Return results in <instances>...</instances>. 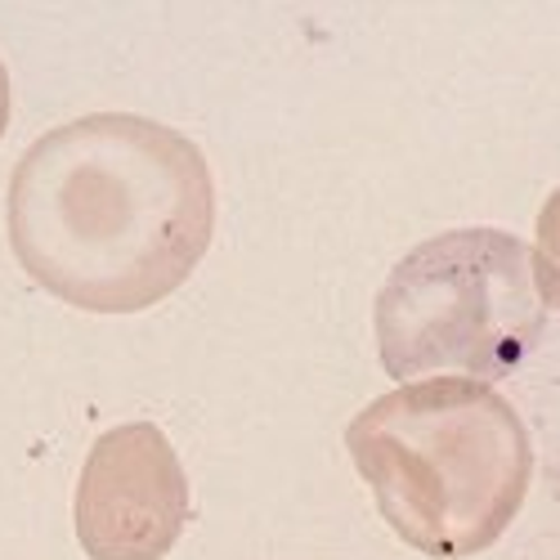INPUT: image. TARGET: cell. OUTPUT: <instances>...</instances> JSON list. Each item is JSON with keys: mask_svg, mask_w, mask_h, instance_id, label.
<instances>
[{"mask_svg": "<svg viewBox=\"0 0 560 560\" xmlns=\"http://www.w3.org/2000/svg\"><path fill=\"white\" fill-rule=\"evenodd\" d=\"M72 511L90 560H162L194 516L189 476L166 431L153 422L104 431L81 466Z\"/></svg>", "mask_w": 560, "mask_h": 560, "instance_id": "obj_4", "label": "cell"}, {"mask_svg": "<svg viewBox=\"0 0 560 560\" xmlns=\"http://www.w3.org/2000/svg\"><path fill=\"white\" fill-rule=\"evenodd\" d=\"M10 108H14V90H10L5 63H0V135H5V126H10Z\"/></svg>", "mask_w": 560, "mask_h": 560, "instance_id": "obj_5", "label": "cell"}, {"mask_svg": "<svg viewBox=\"0 0 560 560\" xmlns=\"http://www.w3.org/2000/svg\"><path fill=\"white\" fill-rule=\"evenodd\" d=\"M5 229L36 288L85 314H139L189 283L215 233V179L175 126L90 113L19 158Z\"/></svg>", "mask_w": 560, "mask_h": 560, "instance_id": "obj_1", "label": "cell"}, {"mask_svg": "<svg viewBox=\"0 0 560 560\" xmlns=\"http://www.w3.org/2000/svg\"><path fill=\"white\" fill-rule=\"evenodd\" d=\"M551 301L538 256L506 229H448L412 247L372 310L382 368L408 377H511L542 341Z\"/></svg>", "mask_w": 560, "mask_h": 560, "instance_id": "obj_3", "label": "cell"}, {"mask_svg": "<svg viewBox=\"0 0 560 560\" xmlns=\"http://www.w3.org/2000/svg\"><path fill=\"white\" fill-rule=\"evenodd\" d=\"M346 448L390 534L431 560L489 551L521 516L534 476L521 412L466 377L404 382L372 399Z\"/></svg>", "mask_w": 560, "mask_h": 560, "instance_id": "obj_2", "label": "cell"}]
</instances>
